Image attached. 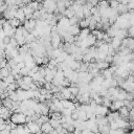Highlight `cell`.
<instances>
[{
    "label": "cell",
    "mask_w": 134,
    "mask_h": 134,
    "mask_svg": "<svg viewBox=\"0 0 134 134\" xmlns=\"http://www.w3.org/2000/svg\"><path fill=\"white\" fill-rule=\"evenodd\" d=\"M27 115L23 112H14L10 116V120L17 125H25Z\"/></svg>",
    "instance_id": "obj_1"
},
{
    "label": "cell",
    "mask_w": 134,
    "mask_h": 134,
    "mask_svg": "<svg viewBox=\"0 0 134 134\" xmlns=\"http://www.w3.org/2000/svg\"><path fill=\"white\" fill-rule=\"evenodd\" d=\"M63 40V38L61 37V35L59 32H55V34H51V45L52 47L55 49V48H60L61 46V41Z\"/></svg>",
    "instance_id": "obj_2"
},
{
    "label": "cell",
    "mask_w": 134,
    "mask_h": 134,
    "mask_svg": "<svg viewBox=\"0 0 134 134\" xmlns=\"http://www.w3.org/2000/svg\"><path fill=\"white\" fill-rule=\"evenodd\" d=\"M23 26H24V28H25L28 32H32V31L36 29V26H37V20H36V19H29V20H26V21L23 23Z\"/></svg>",
    "instance_id": "obj_3"
},
{
    "label": "cell",
    "mask_w": 134,
    "mask_h": 134,
    "mask_svg": "<svg viewBox=\"0 0 134 134\" xmlns=\"http://www.w3.org/2000/svg\"><path fill=\"white\" fill-rule=\"evenodd\" d=\"M93 112H94L95 115H104V116H107V114H108L110 111H109L108 107H106V106H104V105H97Z\"/></svg>",
    "instance_id": "obj_4"
},
{
    "label": "cell",
    "mask_w": 134,
    "mask_h": 134,
    "mask_svg": "<svg viewBox=\"0 0 134 134\" xmlns=\"http://www.w3.org/2000/svg\"><path fill=\"white\" fill-rule=\"evenodd\" d=\"M26 125L28 126V128H29L31 134H39V133H42V131H41V126H40L38 122H36V121H30V122H28V124H26Z\"/></svg>",
    "instance_id": "obj_5"
},
{
    "label": "cell",
    "mask_w": 134,
    "mask_h": 134,
    "mask_svg": "<svg viewBox=\"0 0 134 134\" xmlns=\"http://www.w3.org/2000/svg\"><path fill=\"white\" fill-rule=\"evenodd\" d=\"M125 104H124V100H120V99H115L112 102L111 106H110V111H118L121 107H124Z\"/></svg>",
    "instance_id": "obj_6"
},
{
    "label": "cell",
    "mask_w": 134,
    "mask_h": 134,
    "mask_svg": "<svg viewBox=\"0 0 134 134\" xmlns=\"http://www.w3.org/2000/svg\"><path fill=\"white\" fill-rule=\"evenodd\" d=\"M130 109H128L126 106H124V107H121L119 110H118V112H119V114H120V117L121 118H124V119H126V120H129V115H130Z\"/></svg>",
    "instance_id": "obj_7"
},
{
    "label": "cell",
    "mask_w": 134,
    "mask_h": 134,
    "mask_svg": "<svg viewBox=\"0 0 134 134\" xmlns=\"http://www.w3.org/2000/svg\"><path fill=\"white\" fill-rule=\"evenodd\" d=\"M111 46L115 49V51H116V52H118L119 47L121 46V39H119V38H117V37H114V38L112 39Z\"/></svg>",
    "instance_id": "obj_8"
},
{
    "label": "cell",
    "mask_w": 134,
    "mask_h": 134,
    "mask_svg": "<svg viewBox=\"0 0 134 134\" xmlns=\"http://www.w3.org/2000/svg\"><path fill=\"white\" fill-rule=\"evenodd\" d=\"M53 130L54 129L52 128V126L50 125L49 121L44 122V124L41 125V131H42V133H51Z\"/></svg>",
    "instance_id": "obj_9"
},
{
    "label": "cell",
    "mask_w": 134,
    "mask_h": 134,
    "mask_svg": "<svg viewBox=\"0 0 134 134\" xmlns=\"http://www.w3.org/2000/svg\"><path fill=\"white\" fill-rule=\"evenodd\" d=\"M81 27L80 25H70V27L68 28V31L72 35V36H79L81 32Z\"/></svg>",
    "instance_id": "obj_10"
},
{
    "label": "cell",
    "mask_w": 134,
    "mask_h": 134,
    "mask_svg": "<svg viewBox=\"0 0 134 134\" xmlns=\"http://www.w3.org/2000/svg\"><path fill=\"white\" fill-rule=\"evenodd\" d=\"M116 9H117L118 14H120V15L127 14V13L130 10L129 7H128V4H124V3H119V5H118V7H117Z\"/></svg>",
    "instance_id": "obj_11"
},
{
    "label": "cell",
    "mask_w": 134,
    "mask_h": 134,
    "mask_svg": "<svg viewBox=\"0 0 134 134\" xmlns=\"http://www.w3.org/2000/svg\"><path fill=\"white\" fill-rule=\"evenodd\" d=\"M96 67L99 70H105V69H107V68L110 67V64L107 63L106 61H98V62H96Z\"/></svg>",
    "instance_id": "obj_12"
},
{
    "label": "cell",
    "mask_w": 134,
    "mask_h": 134,
    "mask_svg": "<svg viewBox=\"0 0 134 134\" xmlns=\"http://www.w3.org/2000/svg\"><path fill=\"white\" fill-rule=\"evenodd\" d=\"M8 22H9V24H10L14 28H18V27H19V26H21V24H22V23H21V21H20L18 18H16V17H15V18L9 19V20H8Z\"/></svg>",
    "instance_id": "obj_13"
},
{
    "label": "cell",
    "mask_w": 134,
    "mask_h": 134,
    "mask_svg": "<svg viewBox=\"0 0 134 134\" xmlns=\"http://www.w3.org/2000/svg\"><path fill=\"white\" fill-rule=\"evenodd\" d=\"M111 128L110 125H103V126H98V131L100 132V134H109Z\"/></svg>",
    "instance_id": "obj_14"
},
{
    "label": "cell",
    "mask_w": 134,
    "mask_h": 134,
    "mask_svg": "<svg viewBox=\"0 0 134 134\" xmlns=\"http://www.w3.org/2000/svg\"><path fill=\"white\" fill-rule=\"evenodd\" d=\"M64 16L70 19V18H72V17L75 16V12H74V9H73L71 6H70V7H67L66 10L64 12Z\"/></svg>",
    "instance_id": "obj_15"
},
{
    "label": "cell",
    "mask_w": 134,
    "mask_h": 134,
    "mask_svg": "<svg viewBox=\"0 0 134 134\" xmlns=\"http://www.w3.org/2000/svg\"><path fill=\"white\" fill-rule=\"evenodd\" d=\"M13 104H14V100L12 98H9V97H6V98L2 99V105L4 107L8 108V109H12L13 108Z\"/></svg>",
    "instance_id": "obj_16"
},
{
    "label": "cell",
    "mask_w": 134,
    "mask_h": 134,
    "mask_svg": "<svg viewBox=\"0 0 134 134\" xmlns=\"http://www.w3.org/2000/svg\"><path fill=\"white\" fill-rule=\"evenodd\" d=\"M50 118L52 119H57V120H61V118L63 117V114L61 111H57V112H50L49 113Z\"/></svg>",
    "instance_id": "obj_17"
},
{
    "label": "cell",
    "mask_w": 134,
    "mask_h": 134,
    "mask_svg": "<svg viewBox=\"0 0 134 134\" xmlns=\"http://www.w3.org/2000/svg\"><path fill=\"white\" fill-rule=\"evenodd\" d=\"M102 75L105 79H113V72L110 70V68H107L105 70H102Z\"/></svg>",
    "instance_id": "obj_18"
},
{
    "label": "cell",
    "mask_w": 134,
    "mask_h": 134,
    "mask_svg": "<svg viewBox=\"0 0 134 134\" xmlns=\"http://www.w3.org/2000/svg\"><path fill=\"white\" fill-rule=\"evenodd\" d=\"M97 6H98L99 8H108V7H110L109 0H99Z\"/></svg>",
    "instance_id": "obj_19"
},
{
    "label": "cell",
    "mask_w": 134,
    "mask_h": 134,
    "mask_svg": "<svg viewBox=\"0 0 134 134\" xmlns=\"http://www.w3.org/2000/svg\"><path fill=\"white\" fill-rule=\"evenodd\" d=\"M79 119H81V120H83V121H85V120L88 119V117H87V112H86L85 110H83V109L79 110Z\"/></svg>",
    "instance_id": "obj_20"
},
{
    "label": "cell",
    "mask_w": 134,
    "mask_h": 134,
    "mask_svg": "<svg viewBox=\"0 0 134 134\" xmlns=\"http://www.w3.org/2000/svg\"><path fill=\"white\" fill-rule=\"evenodd\" d=\"M4 81H5V83L7 84V85H9V84H12V83H14V82H16V79H15V75H13L12 73L8 75V76H6L5 79H3Z\"/></svg>",
    "instance_id": "obj_21"
},
{
    "label": "cell",
    "mask_w": 134,
    "mask_h": 134,
    "mask_svg": "<svg viewBox=\"0 0 134 134\" xmlns=\"http://www.w3.org/2000/svg\"><path fill=\"white\" fill-rule=\"evenodd\" d=\"M49 122H50V125L52 126V128H53V129H57V128H59V127L62 125L60 120H57V119H52V118H50Z\"/></svg>",
    "instance_id": "obj_22"
},
{
    "label": "cell",
    "mask_w": 134,
    "mask_h": 134,
    "mask_svg": "<svg viewBox=\"0 0 134 134\" xmlns=\"http://www.w3.org/2000/svg\"><path fill=\"white\" fill-rule=\"evenodd\" d=\"M23 81H24L25 84H27V85H29V86H30V84L34 83V79H32V76H30V75H25V76H23Z\"/></svg>",
    "instance_id": "obj_23"
},
{
    "label": "cell",
    "mask_w": 134,
    "mask_h": 134,
    "mask_svg": "<svg viewBox=\"0 0 134 134\" xmlns=\"http://www.w3.org/2000/svg\"><path fill=\"white\" fill-rule=\"evenodd\" d=\"M72 111L73 110H71V109H68V108H64L61 112H62V114L64 115V116H71V114H72Z\"/></svg>",
    "instance_id": "obj_24"
},
{
    "label": "cell",
    "mask_w": 134,
    "mask_h": 134,
    "mask_svg": "<svg viewBox=\"0 0 134 134\" xmlns=\"http://www.w3.org/2000/svg\"><path fill=\"white\" fill-rule=\"evenodd\" d=\"M109 3H110V7L114 8V9H116L119 5V2L117 0H109Z\"/></svg>",
    "instance_id": "obj_25"
},
{
    "label": "cell",
    "mask_w": 134,
    "mask_h": 134,
    "mask_svg": "<svg viewBox=\"0 0 134 134\" xmlns=\"http://www.w3.org/2000/svg\"><path fill=\"white\" fill-rule=\"evenodd\" d=\"M69 20H70V24H71V25H79V23H80V21H81L76 16L70 18Z\"/></svg>",
    "instance_id": "obj_26"
},
{
    "label": "cell",
    "mask_w": 134,
    "mask_h": 134,
    "mask_svg": "<svg viewBox=\"0 0 134 134\" xmlns=\"http://www.w3.org/2000/svg\"><path fill=\"white\" fill-rule=\"evenodd\" d=\"M86 2H87V3H90V4H92L93 6H96V5L98 4L99 0H86Z\"/></svg>",
    "instance_id": "obj_27"
},
{
    "label": "cell",
    "mask_w": 134,
    "mask_h": 134,
    "mask_svg": "<svg viewBox=\"0 0 134 134\" xmlns=\"http://www.w3.org/2000/svg\"><path fill=\"white\" fill-rule=\"evenodd\" d=\"M127 81H129V82H133V83H134V75L130 74V75L127 77Z\"/></svg>",
    "instance_id": "obj_28"
},
{
    "label": "cell",
    "mask_w": 134,
    "mask_h": 134,
    "mask_svg": "<svg viewBox=\"0 0 134 134\" xmlns=\"http://www.w3.org/2000/svg\"><path fill=\"white\" fill-rule=\"evenodd\" d=\"M10 132H12V131L5 129V130H1V131H0V134H10Z\"/></svg>",
    "instance_id": "obj_29"
},
{
    "label": "cell",
    "mask_w": 134,
    "mask_h": 134,
    "mask_svg": "<svg viewBox=\"0 0 134 134\" xmlns=\"http://www.w3.org/2000/svg\"><path fill=\"white\" fill-rule=\"evenodd\" d=\"M5 129H6V122L0 124V131H1V130H5Z\"/></svg>",
    "instance_id": "obj_30"
},
{
    "label": "cell",
    "mask_w": 134,
    "mask_h": 134,
    "mask_svg": "<svg viewBox=\"0 0 134 134\" xmlns=\"http://www.w3.org/2000/svg\"><path fill=\"white\" fill-rule=\"evenodd\" d=\"M129 134H134V130H131V131H130V133H129Z\"/></svg>",
    "instance_id": "obj_31"
},
{
    "label": "cell",
    "mask_w": 134,
    "mask_h": 134,
    "mask_svg": "<svg viewBox=\"0 0 134 134\" xmlns=\"http://www.w3.org/2000/svg\"><path fill=\"white\" fill-rule=\"evenodd\" d=\"M67 134H74V132H68Z\"/></svg>",
    "instance_id": "obj_32"
},
{
    "label": "cell",
    "mask_w": 134,
    "mask_h": 134,
    "mask_svg": "<svg viewBox=\"0 0 134 134\" xmlns=\"http://www.w3.org/2000/svg\"><path fill=\"white\" fill-rule=\"evenodd\" d=\"M133 52H134V50H133Z\"/></svg>",
    "instance_id": "obj_33"
}]
</instances>
